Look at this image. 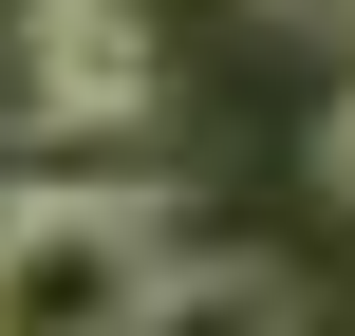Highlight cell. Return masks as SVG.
Wrapping results in <instances>:
<instances>
[{"label": "cell", "mask_w": 355, "mask_h": 336, "mask_svg": "<svg viewBox=\"0 0 355 336\" xmlns=\"http://www.w3.org/2000/svg\"><path fill=\"white\" fill-rule=\"evenodd\" d=\"M19 19H37V0H0V37H19Z\"/></svg>", "instance_id": "cell-6"}, {"label": "cell", "mask_w": 355, "mask_h": 336, "mask_svg": "<svg viewBox=\"0 0 355 336\" xmlns=\"http://www.w3.org/2000/svg\"><path fill=\"white\" fill-rule=\"evenodd\" d=\"M150 262H168V206H131V187H0V336H131L150 299Z\"/></svg>", "instance_id": "cell-1"}, {"label": "cell", "mask_w": 355, "mask_h": 336, "mask_svg": "<svg viewBox=\"0 0 355 336\" xmlns=\"http://www.w3.org/2000/svg\"><path fill=\"white\" fill-rule=\"evenodd\" d=\"M318 299H300V262H262V243H168L150 262V299H131V336H300Z\"/></svg>", "instance_id": "cell-3"}, {"label": "cell", "mask_w": 355, "mask_h": 336, "mask_svg": "<svg viewBox=\"0 0 355 336\" xmlns=\"http://www.w3.org/2000/svg\"><path fill=\"white\" fill-rule=\"evenodd\" d=\"M318 206H355V75L318 94Z\"/></svg>", "instance_id": "cell-4"}, {"label": "cell", "mask_w": 355, "mask_h": 336, "mask_svg": "<svg viewBox=\"0 0 355 336\" xmlns=\"http://www.w3.org/2000/svg\"><path fill=\"white\" fill-rule=\"evenodd\" d=\"M243 19H337V0H243Z\"/></svg>", "instance_id": "cell-5"}, {"label": "cell", "mask_w": 355, "mask_h": 336, "mask_svg": "<svg viewBox=\"0 0 355 336\" xmlns=\"http://www.w3.org/2000/svg\"><path fill=\"white\" fill-rule=\"evenodd\" d=\"M168 56H150V0H37L0 37V131L56 150V131H150Z\"/></svg>", "instance_id": "cell-2"}]
</instances>
